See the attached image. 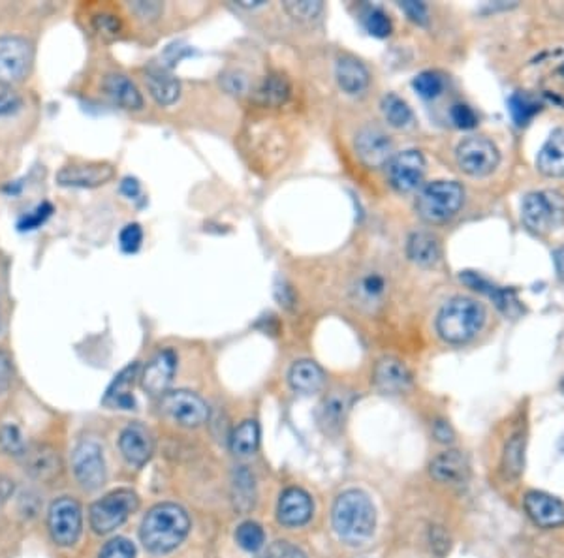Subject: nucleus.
Masks as SVG:
<instances>
[{
    "mask_svg": "<svg viewBox=\"0 0 564 558\" xmlns=\"http://www.w3.org/2000/svg\"><path fill=\"white\" fill-rule=\"evenodd\" d=\"M431 476L443 483H465L468 478V462L459 451H444L433 459Z\"/></svg>",
    "mask_w": 564,
    "mask_h": 558,
    "instance_id": "5701e85b",
    "label": "nucleus"
},
{
    "mask_svg": "<svg viewBox=\"0 0 564 558\" xmlns=\"http://www.w3.org/2000/svg\"><path fill=\"white\" fill-rule=\"evenodd\" d=\"M463 186L455 181L429 182L416 200V209L427 222H444L463 205Z\"/></svg>",
    "mask_w": 564,
    "mask_h": 558,
    "instance_id": "20e7f679",
    "label": "nucleus"
},
{
    "mask_svg": "<svg viewBox=\"0 0 564 558\" xmlns=\"http://www.w3.org/2000/svg\"><path fill=\"white\" fill-rule=\"evenodd\" d=\"M12 384V363L10 357L0 350V395H5Z\"/></svg>",
    "mask_w": 564,
    "mask_h": 558,
    "instance_id": "864d4df0",
    "label": "nucleus"
},
{
    "mask_svg": "<svg viewBox=\"0 0 564 558\" xmlns=\"http://www.w3.org/2000/svg\"><path fill=\"white\" fill-rule=\"evenodd\" d=\"M131 8L143 19H156L162 12L161 3H134Z\"/></svg>",
    "mask_w": 564,
    "mask_h": 558,
    "instance_id": "5fc2aeb1",
    "label": "nucleus"
},
{
    "mask_svg": "<svg viewBox=\"0 0 564 558\" xmlns=\"http://www.w3.org/2000/svg\"><path fill=\"white\" fill-rule=\"evenodd\" d=\"M376 524L374 506L361 491L342 492L333 506V529L339 538L347 543L367 542Z\"/></svg>",
    "mask_w": 564,
    "mask_h": 558,
    "instance_id": "f03ea898",
    "label": "nucleus"
},
{
    "mask_svg": "<svg viewBox=\"0 0 564 558\" xmlns=\"http://www.w3.org/2000/svg\"><path fill=\"white\" fill-rule=\"evenodd\" d=\"M508 109L517 127H525L542 109V106L528 92H514L508 100Z\"/></svg>",
    "mask_w": 564,
    "mask_h": 558,
    "instance_id": "f704fd0d",
    "label": "nucleus"
},
{
    "mask_svg": "<svg viewBox=\"0 0 564 558\" xmlns=\"http://www.w3.org/2000/svg\"><path fill=\"white\" fill-rule=\"evenodd\" d=\"M275 295H277L278 305H280V306H285V308H292V305H294V301H296V295H294L292 288H290L288 284H285V283H278V284H277Z\"/></svg>",
    "mask_w": 564,
    "mask_h": 558,
    "instance_id": "6e6d98bb",
    "label": "nucleus"
},
{
    "mask_svg": "<svg viewBox=\"0 0 564 558\" xmlns=\"http://www.w3.org/2000/svg\"><path fill=\"white\" fill-rule=\"evenodd\" d=\"M241 8H256V6H264V0H258V3L250 5V0H243V3H237Z\"/></svg>",
    "mask_w": 564,
    "mask_h": 558,
    "instance_id": "680f3d73",
    "label": "nucleus"
},
{
    "mask_svg": "<svg viewBox=\"0 0 564 558\" xmlns=\"http://www.w3.org/2000/svg\"><path fill=\"white\" fill-rule=\"evenodd\" d=\"M0 448L10 455L23 457V453L26 451V444L23 439V432L17 425L5 423L3 427H0Z\"/></svg>",
    "mask_w": 564,
    "mask_h": 558,
    "instance_id": "a19ab883",
    "label": "nucleus"
},
{
    "mask_svg": "<svg viewBox=\"0 0 564 558\" xmlns=\"http://www.w3.org/2000/svg\"><path fill=\"white\" fill-rule=\"evenodd\" d=\"M382 113L393 129H406L414 120L413 109L397 95H388L382 98Z\"/></svg>",
    "mask_w": 564,
    "mask_h": 558,
    "instance_id": "c9c22d12",
    "label": "nucleus"
},
{
    "mask_svg": "<svg viewBox=\"0 0 564 558\" xmlns=\"http://www.w3.org/2000/svg\"><path fill=\"white\" fill-rule=\"evenodd\" d=\"M498 149L487 138H466L457 147L459 168L473 177L489 175L498 166Z\"/></svg>",
    "mask_w": 564,
    "mask_h": 558,
    "instance_id": "9d476101",
    "label": "nucleus"
},
{
    "mask_svg": "<svg viewBox=\"0 0 564 558\" xmlns=\"http://www.w3.org/2000/svg\"><path fill=\"white\" fill-rule=\"evenodd\" d=\"M47 529L51 540L60 547H70L78 542L83 529V513L78 501L70 496H60L47 513Z\"/></svg>",
    "mask_w": 564,
    "mask_h": 558,
    "instance_id": "6e6552de",
    "label": "nucleus"
},
{
    "mask_svg": "<svg viewBox=\"0 0 564 558\" xmlns=\"http://www.w3.org/2000/svg\"><path fill=\"white\" fill-rule=\"evenodd\" d=\"M414 88L418 95L422 98H427V100H433L436 97H441V92L444 90V79L441 74L436 72H422L414 78L413 81Z\"/></svg>",
    "mask_w": 564,
    "mask_h": 558,
    "instance_id": "ea45409f",
    "label": "nucleus"
},
{
    "mask_svg": "<svg viewBox=\"0 0 564 558\" xmlns=\"http://www.w3.org/2000/svg\"><path fill=\"white\" fill-rule=\"evenodd\" d=\"M145 85L149 95L159 106H172L181 97V83L166 68H149L145 72Z\"/></svg>",
    "mask_w": 564,
    "mask_h": 558,
    "instance_id": "412c9836",
    "label": "nucleus"
},
{
    "mask_svg": "<svg viewBox=\"0 0 564 558\" xmlns=\"http://www.w3.org/2000/svg\"><path fill=\"white\" fill-rule=\"evenodd\" d=\"M74 474L81 487L94 491L106 481L104 451L99 442L83 440L74 450Z\"/></svg>",
    "mask_w": 564,
    "mask_h": 558,
    "instance_id": "9b49d317",
    "label": "nucleus"
},
{
    "mask_svg": "<svg viewBox=\"0 0 564 558\" xmlns=\"http://www.w3.org/2000/svg\"><path fill=\"white\" fill-rule=\"evenodd\" d=\"M0 333H3V316H0Z\"/></svg>",
    "mask_w": 564,
    "mask_h": 558,
    "instance_id": "e2e57ef3",
    "label": "nucleus"
},
{
    "mask_svg": "<svg viewBox=\"0 0 564 558\" xmlns=\"http://www.w3.org/2000/svg\"><path fill=\"white\" fill-rule=\"evenodd\" d=\"M399 6L414 23H418V25H427L429 23V12H427V6L423 3H414V0H404V3H401Z\"/></svg>",
    "mask_w": 564,
    "mask_h": 558,
    "instance_id": "09e8293b",
    "label": "nucleus"
},
{
    "mask_svg": "<svg viewBox=\"0 0 564 558\" xmlns=\"http://www.w3.org/2000/svg\"><path fill=\"white\" fill-rule=\"evenodd\" d=\"M292 85L285 74H269L258 88V102L266 108H278L290 98Z\"/></svg>",
    "mask_w": 564,
    "mask_h": 558,
    "instance_id": "c756f323",
    "label": "nucleus"
},
{
    "mask_svg": "<svg viewBox=\"0 0 564 558\" xmlns=\"http://www.w3.org/2000/svg\"><path fill=\"white\" fill-rule=\"evenodd\" d=\"M406 254H409L411 262L422 267H431L441 258V244H438L436 237L425 232L413 233L406 244Z\"/></svg>",
    "mask_w": 564,
    "mask_h": 558,
    "instance_id": "c85d7f7f",
    "label": "nucleus"
},
{
    "mask_svg": "<svg viewBox=\"0 0 564 558\" xmlns=\"http://www.w3.org/2000/svg\"><path fill=\"white\" fill-rule=\"evenodd\" d=\"M119 448L122 457L131 464H134V467H143L152 455L154 444L147 427H143L141 423H131L120 432Z\"/></svg>",
    "mask_w": 564,
    "mask_h": 558,
    "instance_id": "a211bd4d",
    "label": "nucleus"
},
{
    "mask_svg": "<svg viewBox=\"0 0 564 558\" xmlns=\"http://www.w3.org/2000/svg\"><path fill=\"white\" fill-rule=\"evenodd\" d=\"M177 368V356L166 348L156 354L141 372V388L149 395H166Z\"/></svg>",
    "mask_w": 564,
    "mask_h": 558,
    "instance_id": "4468645a",
    "label": "nucleus"
},
{
    "mask_svg": "<svg viewBox=\"0 0 564 558\" xmlns=\"http://www.w3.org/2000/svg\"><path fill=\"white\" fill-rule=\"evenodd\" d=\"M411 370L395 357H384L374 368V384L382 393H402L411 388Z\"/></svg>",
    "mask_w": 564,
    "mask_h": 558,
    "instance_id": "6ab92c4d",
    "label": "nucleus"
},
{
    "mask_svg": "<svg viewBox=\"0 0 564 558\" xmlns=\"http://www.w3.org/2000/svg\"><path fill=\"white\" fill-rule=\"evenodd\" d=\"M235 540H237V543H239L241 549L255 553V551L262 549V545H264V542H266V534H264L262 526H260L258 522L246 521V522L239 524V529H237V532H235Z\"/></svg>",
    "mask_w": 564,
    "mask_h": 558,
    "instance_id": "4c0bfd02",
    "label": "nucleus"
},
{
    "mask_svg": "<svg viewBox=\"0 0 564 558\" xmlns=\"http://www.w3.org/2000/svg\"><path fill=\"white\" fill-rule=\"evenodd\" d=\"M113 175L115 170L111 164H74L57 173V182L68 189H97L111 181Z\"/></svg>",
    "mask_w": 564,
    "mask_h": 558,
    "instance_id": "2eb2a0df",
    "label": "nucleus"
},
{
    "mask_svg": "<svg viewBox=\"0 0 564 558\" xmlns=\"http://www.w3.org/2000/svg\"><path fill=\"white\" fill-rule=\"evenodd\" d=\"M390 182L399 192H413L423 181L425 175V160L420 150L409 149L402 150L392 159L388 164Z\"/></svg>",
    "mask_w": 564,
    "mask_h": 558,
    "instance_id": "f8f14e48",
    "label": "nucleus"
},
{
    "mask_svg": "<svg viewBox=\"0 0 564 558\" xmlns=\"http://www.w3.org/2000/svg\"><path fill=\"white\" fill-rule=\"evenodd\" d=\"M282 6L296 21H315L324 12L320 0H287Z\"/></svg>",
    "mask_w": 564,
    "mask_h": 558,
    "instance_id": "58836bf2",
    "label": "nucleus"
},
{
    "mask_svg": "<svg viewBox=\"0 0 564 558\" xmlns=\"http://www.w3.org/2000/svg\"><path fill=\"white\" fill-rule=\"evenodd\" d=\"M266 558H307L305 553L290 542H275L269 545Z\"/></svg>",
    "mask_w": 564,
    "mask_h": 558,
    "instance_id": "49530a36",
    "label": "nucleus"
},
{
    "mask_svg": "<svg viewBox=\"0 0 564 558\" xmlns=\"http://www.w3.org/2000/svg\"><path fill=\"white\" fill-rule=\"evenodd\" d=\"M335 78L339 87L347 92V95H361L369 87V72L356 57L344 55L337 60Z\"/></svg>",
    "mask_w": 564,
    "mask_h": 558,
    "instance_id": "4be33fe9",
    "label": "nucleus"
},
{
    "mask_svg": "<svg viewBox=\"0 0 564 558\" xmlns=\"http://www.w3.org/2000/svg\"><path fill=\"white\" fill-rule=\"evenodd\" d=\"M356 152L365 166L382 168L393 159V143L381 129L367 127L356 136Z\"/></svg>",
    "mask_w": 564,
    "mask_h": 558,
    "instance_id": "ddd939ff",
    "label": "nucleus"
},
{
    "mask_svg": "<svg viewBox=\"0 0 564 558\" xmlns=\"http://www.w3.org/2000/svg\"><path fill=\"white\" fill-rule=\"evenodd\" d=\"M278 521L287 526H301L312 515V502L308 494L301 489H288L282 492L278 501Z\"/></svg>",
    "mask_w": 564,
    "mask_h": 558,
    "instance_id": "aec40b11",
    "label": "nucleus"
},
{
    "mask_svg": "<svg viewBox=\"0 0 564 558\" xmlns=\"http://www.w3.org/2000/svg\"><path fill=\"white\" fill-rule=\"evenodd\" d=\"M104 88L108 92V97L120 106L122 109H131V111H138L143 108V97L141 92L138 90V87L122 74H110L104 79Z\"/></svg>",
    "mask_w": 564,
    "mask_h": 558,
    "instance_id": "393cba45",
    "label": "nucleus"
},
{
    "mask_svg": "<svg viewBox=\"0 0 564 558\" xmlns=\"http://www.w3.org/2000/svg\"><path fill=\"white\" fill-rule=\"evenodd\" d=\"M53 214V205L44 202L40 205H37L33 211H28L26 214H23L19 222H17V230L19 232H35L38 230L42 224H46V221Z\"/></svg>",
    "mask_w": 564,
    "mask_h": 558,
    "instance_id": "79ce46f5",
    "label": "nucleus"
},
{
    "mask_svg": "<svg viewBox=\"0 0 564 558\" xmlns=\"http://www.w3.org/2000/svg\"><path fill=\"white\" fill-rule=\"evenodd\" d=\"M161 410L172 421L183 427H200L209 418V407L205 405V400L186 389H177L162 395Z\"/></svg>",
    "mask_w": 564,
    "mask_h": 558,
    "instance_id": "1a4fd4ad",
    "label": "nucleus"
},
{
    "mask_svg": "<svg viewBox=\"0 0 564 558\" xmlns=\"http://www.w3.org/2000/svg\"><path fill=\"white\" fill-rule=\"evenodd\" d=\"M136 375H138V365L134 363V365L124 368L119 377H115V380L111 382V386L108 388V393L104 397L106 405L119 407L122 410H132L136 407V400H134V395L131 391V386H132Z\"/></svg>",
    "mask_w": 564,
    "mask_h": 558,
    "instance_id": "cd10ccee",
    "label": "nucleus"
},
{
    "mask_svg": "<svg viewBox=\"0 0 564 558\" xmlns=\"http://www.w3.org/2000/svg\"><path fill=\"white\" fill-rule=\"evenodd\" d=\"M140 506L138 494L131 489H119L90 506V526L97 534H110L127 521Z\"/></svg>",
    "mask_w": 564,
    "mask_h": 558,
    "instance_id": "423d86ee",
    "label": "nucleus"
},
{
    "mask_svg": "<svg viewBox=\"0 0 564 558\" xmlns=\"http://www.w3.org/2000/svg\"><path fill=\"white\" fill-rule=\"evenodd\" d=\"M143 243V230L140 224L132 222V224H127L120 233H119V246L122 253L127 254H134L140 251V246Z\"/></svg>",
    "mask_w": 564,
    "mask_h": 558,
    "instance_id": "37998d69",
    "label": "nucleus"
},
{
    "mask_svg": "<svg viewBox=\"0 0 564 558\" xmlns=\"http://www.w3.org/2000/svg\"><path fill=\"white\" fill-rule=\"evenodd\" d=\"M260 444V427L255 419L243 421L232 434L230 448L235 455H250L255 453Z\"/></svg>",
    "mask_w": 564,
    "mask_h": 558,
    "instance_id": "473e14b6",
    "label": "nucleus"
},
{
    "mask_svg": "<svg viewBox=\"0 0 564 558\" xmlns=\"http://www.w3.org/2000/svg\"><path fill=\"white\" fill-rule=\"evenodd\" d=\"M33 44L21 36L0 38V87H10L23 81L33 68Z\"/></svg>",
    "mask_w": 564,
    "mask_h": 558,
    "instance_id": "0eeeda50",
    "label": "nucleus"
},
{
    "mask_svg": "<svg viewBox=\"0 0 564 558\" xmlns=\"http://www.w3.org/2000/svg\"><path fill=\"white\" fill-rule=\"evenodd\" d=\"M354 295H356V301L361 305V306H367V308H372L374 305H379L384 295H386V281L376 273H371V274H365L361 276L356 288H354Z\"/></svg>",
    "mask_w": 564,
    "mask_h": 558,
    "instance_id": "2f4dec72",
    "label": "nucleus"
},
{
    "mask_svg": "<svg viewBox=\"0 0 564 558\" xmlns=\"http://www.w3.org/2000/svg\"><path fill=\"white\" fill-rule=\"evenodd\" d=\"M551 87L544 88L546 95L553 100H557L559 104H564V62L560 67H557L551 74Z\"/></svg>",
    "mask_w": 564,
    "mask_h": 558,
    "instance_id": "de8ad7c7",
    "label": "nucleus"
},
{
    "mask_svg": "<svg viewBox=\"0 0 564 558\" xmlns=\"http://www.w3.org/2000/svg\"><path fill=\"white\" fill-rule=\"evenodd\" d=\"M361 23L367 33L374 38H388L393 30L390 16L376 6H367L361 14Z\"/></svg>",
    "mask_w": 564,
    "mask_h": 558,
    "instance_id": "e433bc0d",
    "label": "nucleus"
},
{
    "mask_svg": "<svg viewBox=\"0 0 564 558\" xmlns=\"http://www.w3.org/2000/svg\"><path fill=\"white\" fill-rule=\"evenodd\" d=\"M14 494V481L10 478L0 476V508H3Z\"/></svg>",
    "mask_w": 564,
    "mask_h": 558,
    "instance_id": "13d9d810",
    "label": "nucleus"
},
{
    "mask_svg": "<svg viewBox=\"0 0 564 558\" xmlns=\"http://www.w3.org/2000/svg\"><path fill=\"white\" fill-rule=\"evenodd\" d=\"M486 322V308L470 297L450 299L436 316V331L446 343L463 345L475 338Z\"/></svg>",
    "mask_w": 564,
    "mask_h": 558,
    "instance_id": "7ed1b4c3",
    "label": "nucleus"
},
{
    "mask_svg": "<svg viewBox=\"0 0 564 558\" xmlns=\"http://www.w3.org/2000/svg\"><path fill=\"white\" fill-rule=\"evenodd\" d=\"M523 506L527 515L542 529H555L564 524V502L557 496L542 491H530L525 494Z\"/></svg>",
    "mask_w": 564,
    "mask_h": 558,
    "instance_id": "dca6fc26",
    "label": "nucleus"
},
{
    "mask_svg": "<svg viewBox=\"0 0 564 558\" xmlns=\"http://www.w3.org/2000/svg\"><path fill=\"white\" fill-rule=\"evenodd\" d=\"M461 281L468 286L473 288L480 294H486L489 299H493V303L503 310L505 315H514V310H517V299L514 295V292L510 290H505V288H498L495 284H491L489 281H486L484 276H480L478 273H473V271H465L461 274Z\"/></svg>",
    "mask_w": 564,
    "mask_h": 558,
    "instance_id": "a878e982",
    "label": "nucleus"
},
{
    "mask_svg": "<svg viewBox=\"0 0 564 558\" xmlns=\"http://www.w3.org/2000/svg\"><path fill=\"white\" fill-rule=\"evenodd\" d=\"M521 216L532 232H555L564 224V196L557 191L530 192L523 198Z\"/></svg>",
    "mask_w": 564,
    "mask_h": 558,
    "instance_id": "39448f33",
    "label": "nucleus"
},
{
    "mask_svg": "<svg viewBox=\"0 0 564 558\" xmlns=\"http://www.w3.org/2000/svg\"><path fill=\"white\" fill-rule=\"evenodd\" d=\"M223 85L228 92H232V95H245L246 88H248V81L243 74L239 72H230L223 78Z\"/></svg>",
    "mask_w": 564,
    "mask_h": 558,
    "instance_id": "603ef678",
    "label": "nucleus"
},
{
    "mask_svg": "<svg viewBox=\"0 0 564 558\" xmlns=\"http://www.w3.org/2000/svg\"><path fill=\"white\" fill-rule=\"evenodd\" d=\"M120 192L127 196L129 200H138L141 196V184H140L138 179L127 177V179H122V182H120Z\"/></svg>",
    "mask_w": 564,
    "mask_h": 558,
    "instance_id": "4d7b16f0",
    "label": "nucleus"
},
{
    "mask_svg": "<svg viewBox=\"0 0 564 558\" xmlns=\"http://www.w3.org/2000/svg\"><path fill=\"white\" fill-rule=\"evenodd\" d=\"M555 267H557L559 278L564 283V246L555 253Z\"/></svg>",
    "mask_w": 564,
    "mask_h": 558,
    "instance_id": "052dcab7",
    "label": "nucleus"
},
{
    "mask_svg": "<svg viewBox=\"0 0 564 558\" xmlns=\"http://www.w3.org/2000/svg\"><path fill=\"white\" fill-rule=\"evenodd\" d=\"M349 405H350V402H349L347 395L331 393L329 397H326V400L322 402V407H320V423L328 430L339 429L340 423L344 421V416H347Z\"/></svg>",
    "mask_w": 564,
    "mask_h": 558,
    "instance_id": "72a5a7b5",
    "label": "nucleus"
},
{
    "mask_svg": "<svg viewBox=\"0 0 564 558\" xmlns=\"http://www.w3.org/2000/svg\"><path fill=\"white\" fill-rule=\"evenodd\" d=\"M434 437L441 442H452L454 432L444 421H438V423H434Z\"/></svg>",
    "mask_w": 564,
    "mask_h": 558,
    "instance_id": "bf43d9fd",
    "label": "nucleus"
},
{
    "mask_svg": "<svg viewBox=\"0 0 564 558\" xmlns=\"http://www.w3.org/2000/svg\"><path fill=\"white\" fill-rule=\"evenodd\" d=\"M94 26H97V30L102 35L115 36L120 30V21L113 14H100V16L94 17Z\"/></svg>",
    "mask_w": 564,
    "mask_h": 558,
    "instance_id": "3c124183",
    "label": "nucleus"
},
{
    "mask_svg": "<svg viewBox=\"0 0 564 558\" xmlns=\"http://www.w3.org/2000/svg\"><path fill=\"white\" fill-rule=\"evenodd\" d=\"M288 380H290V386L298 393L310 395V393H317L322 389L326 377L319 363L310 361V359H301L292 365Z\"/></svg>",
    "mask_w": 564,
    "mask_h": 558,
    "instance_id": "bb28decb",
    "label": "nucleus"
},
{
    "mask_svg": "<svg viewBox=\"0 0 564 558\" xmlns=\"http://www.w3.org/2000/svg\"><path fill=\"white\" fill-rule=\"evenodd\" d=\"M21 459H23L25 470L38 481L49 483L55 478H58L60 472H62L60 455L51 446L38 444V446H33V448H26V451L23 453Z\"/></svg>",
    "mask_w": 564,
    "mask_h": 558,
    "instance_id": "f3484780",
    "label": "nucleus"
},
{
    "mask_svg": "<svg viewBox=\"0 0 564 558\" xmlns=\"http://www.w3.org/2000/svg\"><path fill=\"white\" fill-rule=\"evenodd\" d=\"M23 108V100L19 95L12 90L0 92V117H8L17 113Z\"/></svg>",
    "mask_w": 564,
    "mask_h": 558,
    "instance_id": "8fccbe9b",
    "label": "nucleus"
},
{
    "mask_svg": "<svg viewBox=\"0 0 564 558\" xmlns=\"http://www.w3.org/2000/svg\"><path fill=\"white\" fill-rule=\"evenodd\" d=\"M452 120H454L455 127L461 129V130H470L478 124V117H476L475 109L465 106V104H455L452 108Z\"/></svg>",
    "mask_w": 564,
    "mask_h": 558,
    "instance_id": "a18cd8bd",
    "label": "nucleus"
},
{
    "mask_svg": "<svg viewBox=\"0 0 564 558\" xmlns=\"http://www.w3.org/2000/svg\"><path fill=\"white\" fill-rule=\"evenodd\" d=\"M134 556L136 547L127 538H115L108 542L100 551V558H134Z\"/></svg>",
    "mask_w": 564,
    "mask_h": 558,
    "instance_id": "c03bdc74",
    "label": "nucleus"
},
{
    "mask_svg": "<svg viewBox=\"0 0 564 558\" xmlns=\"http://www.w3.org/2000/svg\"><path fill=\"white\" fill-rule=\"evenodd\" d=\"M537 168L546 177H564V129L551 132L538 152Z\"/></svg>",
    "mask_w": 564,
    "mask_h": 558,
    "instance_id": "b1692460",
    "label": "nucleus"
},
{
    "mask_svg": "<svg viewBox=\"0 0 564 558\" xmlns=\"http://www.w3.org/2000/svg\"><path fill=\"white\" fill-rule=\"evenodd\" d=\"M525 467V434L521 430L514 432L508 439L503 453V470L505 476L516 480L521 476Z\"/></svg>",
    "mask_w": 564,
    "mask_h": 558,
    "instance_id": "7c9ffc66",
    "label": "nucleus"
},
{
    "mask_svg": "<svg viewBox=\"0 0 564 558\" xmlns=\"http://www.w3.org/2000/svg\"><path fill=\"white\" fill-rule=\"evenodd\" d=\"M191 519L177 504H159L143 517L140 538L151 553H168L188 534Z\"/></svg>",
    "mask_w": 564,
    "mask_h": 558,
    "instance_id": "f257e3e1",
    "label": "nucleus"
},
{
    "mask_svg": "<svg viewBox=\"0 0 564 558\" xmlns=\"http://www.w3.org/2000/svg\"><path fill=\"white\" fill-rule=\"evenodd\" d=\"M560 389H562V393H564V378L560 380Z\"/></svg>",
    "mask_w": 564,
    "mask_h": 558,
    "instance_id": "0e129e2a",
    "label": "nucleus"
}]
</instances>
